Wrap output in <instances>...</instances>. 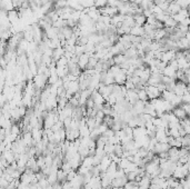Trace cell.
Returning a JSON list of instances; mask_svg holds the SVG:
<instances>
[{"mask_svg": "<svg viewBox=\"0 0 190 189\" xmlns=\"http://www.w3.org/2000/svg\"><path fill=\"white\" fill-rule=\"evenodd\" d=\"M143 89L146 90L148 100H152V99H154V98L160 97V92L156 86H149V85H147V86H145V88Z\"/></svg>", "mask_w": 190, "mask_h": 189, "instance_id": "cell-1", "label": "cell"}, {"mask_svg": "<svg viewBox=\"0 0 190 189\" xmlns=\"http://www.w3.org/2000/svg\"><path fill=\"white\" fill-rule=\"evenodd\" d=\"M137 94H138L139 100H141V101H147V100H148V97H147V94H146V90H145V89H139V90H137Z\"/></svg>", "mask_w": 190, "mask_h": 189, "instance_id": "cell-10", "label": "cell"}, {"mask_svg": "<svg viewBox=\"0 0 190 189\" xmlns=\"http://www.w3.org/2000/svg\"><path fill=\"white\" fill-rule=\"evenodd\" d=\"M133 17V20H135V25L137 26H143L146 23V17L143 16V15H135Z\"/></svg>", "mask_w": 190, "mask_h": 189, "instance_id": "cell-8", "label": "cell"}, {"mask_svg": "<svg viewBox=\"0 0 190 189\" xmlns=\"http://www.w3.org/2000/svg\"><path fill=\"white\" fill-rule=\"evenodd\" d=\"M176 69H174L171 66H169V65H167L166 66V68L163 70V75L166 76V77H169L171 78V79H174V80H176Z\"/></svg>", "mask_w": 190, "mask_h": 189, "instance_id": "cell-6", "label": "cell"}, {"mask_svg": "<svg viewBox=\"0 0 190 189\" xmlns=\"http://www.w3.org/2000/svg\"><path fill=\"white\" fill-rule=\"evenodd\" d=\"M179 107L182 109V110L185 111L187 116L190 114V105H189V103H181V105H180Z\"/></svg>", "mask_w": 190, "mask_h": 189, "instance_id": "cell-12", "label": "cell"}, {"mask_svg": "<svg viewBox=\"0 0 190 189\" xmlns=\"http://www.w3.org/2000/svg\"><path fill=\"white\" fill-rule=\"evenodd\" d=\"M177 25H178V23H177L171 17H169L168 19L163 22V27H166V28H175V27H177Z\"/></svg>", "mask_w": 190, "mask_h": 189, "instance_id": "cell-9", "label": "cell"}, {"mask_svg": "<svg viewBox=\"0 0 190 189\" xmlns=\"http://www.w3.org/2000/svg\"><path fill=\"white\" fill-rule=\"evenodd\" d=\"M125 88L127 89V90H130V89H135V85L131 82L130 80H126V82H125Z\"/></svg>", "mask_w": 190, "mask_h": 189, "instance_id": "cell-13", "label": "cell"}, {"mask_svg": "<svg viewBox=\"0 0 190 189\" xmlns=\"http://www.w3.org/2000/svg\"><path fill=\"white\" fill-rule=\"evenodd\" d=\"M189 23H190V21H189V18H185V19L182 20L181 22H180V25H184V26H189Z\"/></svg>", "mask_w": 190, "mask_h": 189, "instance_id": "cell-15", "label": "cell"}, {"mask_svg": "<svg viewBox=\"0 0 190 189\" xmlns=\"http://www.w3.org/2000/svg\"><path fill=\"white\" fill-rule=\"evenodd\" d=\"M178 14L181 15V16H184V17H186V18H188V9L187 8H181Z\"/></svg>", "mask_w": 190, "mask_h": 189, "instance_id": "cell-14", "label": "cell"}, {"mask_svg": "<svg viewBox=\"0 0 190 189\" xmlns=\"http://www.w3.org/2000/svg\"><path fill=\"white\" fill-rule=\"evenodd\" d=\"M95 7L96 8H102V7H105V6H107V0H96L95 1Z\"/></svg>", "mask_w": 190, "mask_h": 189, "instance_id": "cell-11", "label": "cell"}, {"mask_svg": "<svg viewBox=\"0 0 190 189\" xmlns=\"http://www.w3.org/2000/svg\"><path fill=\"white\" fill-rule=\"evenodd\" d=\"M88 61H89V56L87 53H82L81 56H79V59H78V62H77V66L79 67L80 69H86V67L88 65Z\"/></svg>", "mask_w": 190, "mask_h": 189, "instance_id": "cell-4", "label": "cell"}, {"mask_svg": "<svg viewBox=\"0 0 190 189\" xmlns=\"http://www.w3.org/2000/svg\"><path fill=\"white\" fill-rule=\"evenodd\" d=\"M172 114L175 115V116L178 118L179 120L181 119H185V118H187V115H186V112L184 110H182L180 107H175L174 109H172V111H171Z\"/></svg>", "mask_w": 190, "mask_h": 189, "instance_id": "cell-7", "label": "cell"}, {"mask_svg": "<svg viewBox=\"0 0 190 189\" xmlns=\"http://www.w3.org/2000/svg\"><path fill=\"white\" fill-rule=\"evenodd\" d=\"M177 50H168V51H163V55H161V58H160V61H163L166 64H169L171 60L175 59V53H176Z\"/></svg>", "mask_w": 190, "mask_h": 189, "instance_id": "cell-3", "label": "cell"}, {"mask_svg": "<svg viewBox=\"0 0 190 189\" xmlns=\"http://www.w3.org/2000/svg\"><path fill=\"white\" fill-rule=\"evenodd\" d=\"M47 80L48 79L44 75H36L33 77V86L36 87L37 89L44 88L46 86V83H47Z\"/></svg>", "mask_w": 190, "mask_h": 189, "instance_id": "cell-2", "label": "cell"}, {"mask_svg": "<svg viewBox=\"0 0 190 189\" xmlns=\"http://www.w3.org/2000/svg\"><path fill=\"white\" fill-rule=\"evenodd\" d=\"M131 36H137V37H143L145 36V30H143L142 26H137L135 25L130 29V33Z\"/></svg>", "mask_w": 190, "mask_h": 189, "instance_id": "cell-5", "label": "cell"}]
</instances>
